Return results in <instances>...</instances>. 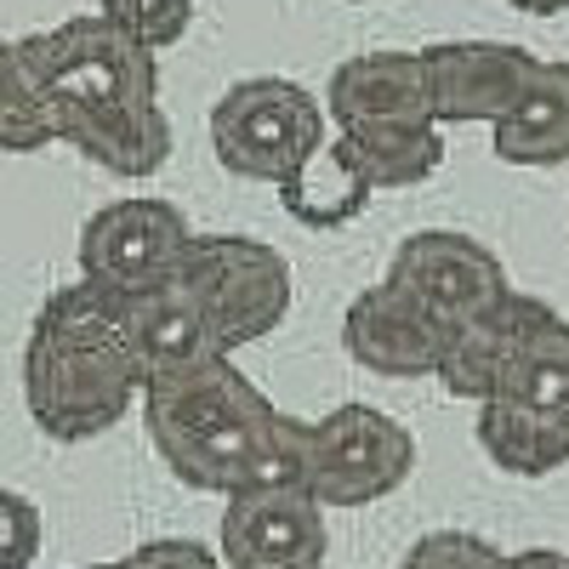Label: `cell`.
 Instances as JSON below:
<instances>
[{"label": "cell", "mask_w": 569, "mask_h": 569, "mask_svg": "<svg viewBox=\"0 0 569 569\" xmlns=\"http://www.w3.org/2000/svg\"><path fill=\"white\" fill-rule=\"evenodd\" d=\"M80 569H120V558L114 563H80Z\"/></svg>", "instance_id": "cell-27"}, {"label": "cell", "mask_w": 569, "mask_h": 569, "mask_svg": "<svg viewBox=\"0 0 569 569\" xmlns=\"http://www.w3.org/2000/svg\"><path fill=\"white\" fill-rule=\"evenodd\" d=\"M370 194H376V182L365 177L353 149L342 137H330L325 149L279 188V206H284V217H297L302 228H348L353 217H365Z\"/></svg>", "instance_id": "cell-16"}, {"label": "cell", "mask_w": 569, "mask_h": 569, "mask_svg": "<svg viewBox=\"0 0 569 569\" xmlns=\"http://www.w3.org/2000/svg\"><path fill=\"white\" fill-rule=\"evenodd\" d=\"M149 370H142L126 297L91 279H74L46 297L29 325L23 348V399L46 439L86 445L142 405Z\"/></svg>", "instance_id": "cell-3"}, {"label": "cell", "mask_w": 569, "mask_h": 569, "mask_svg": "<svg viewBox=\"0 0 569 569\" xmlns=\"http://www.w3.org/2000/svg\"><path fill=\"white\" fill-rule=\"evenodd\" d=\"M46 541V518L23 490H0V569H29Z\"/></svg>", "instance_id": "cell-23"}, {"label": "cell", "mask_w": 569, "mask_h": 569, "mask_svg": "<svg viewBox=\"0 0 569 569\" xmlns=\"http://www.w3.org/2000/svg\"><path fill=\"white\" fill-rule=\"evenodd\" d=\"M217 552L228 569H319L330 552L325 501L308 485H268L228 496Z\"/></svg>", "instance_id": "cell-8"}, {"label": "cell", "mask_w": 569, "mask_h": 569, "mask_svg": "<svg viewBox=\"0 0 569 569\" xmlns=\"http://www.w3.org/2000/svg\"><path fill=\"white\" fill-rule=\"evenodd\" d=\"M12 52L34 69L63 114V142L114 177H149L171 160V120L160 109V63L103 12L18 34Z\"/></svg>", "instance_id": "cell-2"}, {"label": "cell", "mask_w": 569, "mask_h": 569, "mask_svg": "<svg viewBox=\"0 0 569 569\" xmlns=\"http://www.w3.org/2000/svg\"><path fill=\"white\" fill-rule=\"evenodd\" d=\"M63 142V114L52 103V91L34 80V69L12 52H0V149L7 154H34Z\"/></svg>", "instance_id": "cell-19"}, {"label": "cell", "mask_w": 569, "mask_h": 569, "mask_svg": "<svg viewBox=\"0 0 569 569\" xmlns=\"http://www.w3.org/2000/svg\"><path fill=\"white\" fill-rule=\"evenodd\" d=\"M365 177L376 182V194L388 188H416L445 166V131L439 120H416V126H365V131H337Z\"/></svg>", "instance_id": "cell-18"}, {"label": "cell", "mask_w": 569, "mask_h": 569, "mask_svg": "<svg viewBox=\"0 0 569 569\" xmlns=\"http://www.w3.org/2000/svg\"><path fill=\"white\" fill-rule=\"evenodd\" d=\"M507 7L525 18H558V12H569V0H507Z\"/></svg>", "instance_id": "cell-26"}, {"label": "cell", "mask_w": 569, "mask_h": 569, "mask_svg": "<svg viewBox=\"0 0 569 569\" xmlns=\"http://www.w3.org/2000/svg\"><path fill=\"white\" fill-rule=\"evenodd\" d=\"M126 313H131V337H137V353H142V370L154 376H177L188 365H206L217 353H228L217 342V325L206 313V302L188 291V284L171 273L166 284L142 297H126Z\"/></svg>", "instance_id": "cell-14"}, {"label": "cell", "mask_w": 569, "mask_h": 569, "mask_svg": "<svg viewBox=\"0 0 569 569\" xmlns=\"http://www.w3.org/2000/svg\"><path fill=\"white\" fill-rule=\"evenodd\" d=\"M416 472V439L376 405H337L313 421L302 485L325 507H370Z\"/></svg>", "instance_id": "cell-6"}, {"label": "cell", "mask_w": 569, "mask_h": 569, "mask_svg": "<svg viewBox=\"0 0 569 569\" xmlns=\"http://www.w3.org/2000/svg\"><path fill=\"white\" fill-rule=\"evenodd\" d=\"M188 240L194 228L171 200H114L80 228V279L114 297H142L177 273Z\"/></svg>", "instance_id": "cell-7"}, {"label": "cell", "mask_w": 569, "mask_h": 569, "mask_svg": "<svg viewBox=\"0 0 569 569\" xmlns=\"http://www.w3.org/2000/svg\"><path fill=\"white\" fill-rule=\"evenodd\" d=\"M501 399H518V405H530V410H541V416L569 427V319L563 313L530 342V353L518 359Z\"/></svg>", "instance_id": "cell-20"}, {"label": "cell", "mask_w": 569, "mask_h": 569, "mask_svg": "<svg viewBox=\"0 0 569 569\" xmlns=\"http://www.w3.org/2000/svg\"><path fill=\"white\" fill-rule=\"evenodd\" d=\"M450 337L456 330L421 308L405 284L382 279L359 291L342 313V348L359 370L370 376H388V382H410V376H439L445 370V353H450Z\"/></svg>", "instance_id": "cell-10"}, {"label": "cell", "mask_w": 569, "mask_h": 569, "mask_svg": "<svg viewBox=\"0 0 569 569\" xmlns=\"http://www.w3.org/2000/svg\"><path fill=\"white\" fill-rule=\"evenodd\" d=\"M325 109H330L337 131L439 120L421 52H359V58L337 63L325 80Z\"/></svg>", "instance_id": "cell-13"}, {"label": "cell", "mask_w": 569, "mask_h": 569, "mask_svg": "<svg viewBox=\"0 0 569 569\" xmlns=\"http://www.w3.org/2000/svg\"><path fill=\"white\" fill-rule=\"evenodd\" d=\"M512 569H569V552H558V547H525V552H512Z\"/></svg>", "instance_id": "cell-25"}, {"label": "cell", "mask_w": 569, "mask_h": 569, "mask_svg": "<svg viewBox=\"0 0 569 569\" xmlns=\"http://www.w3.org/2000/svg\"><path fill=\"white\" fill-rule=\"evenodd\" d=\"M142 427L171 479L211 496H246L268 485H302L313 421L279 410L251 376L217 353L142 388Z\"/></svg>", "instance_id": "cell-1"}, {"label": "cell", "mask_w": 569, "mask_h": 569, "mask_svg": "<svg viewBox=\"0 0 569 569\" xmlns=\"http://www.w3.org/2000/svg\"><path fill=\"white\" fill-rule=\"evenodd\" d=\"M421 63L439 126H496L541 69V58L512 40H439L421 46Z\"/></svg>", "instance_id": "cell-11"}, {"label": "cell", "mask_w": 569, "mask_h": 569, "mask_svg": "<svg viewBox=\"0 0 569 569\" xmlns=\"http://www.w3.org/2000/svg\"><path fill=\"white\" fill-rule=\"evenodd\" d=\"M120 569H228L222 552H211L206 541H188V536H154L120 558Z\"/></svg>", "instance_id": "cell-24"}, {"label": "cell", "mask_w": 569, "mask_h": 569, "mask_svg": "<svg viewBox=\"0 0 569 569\" xmlns=\"http://www.w3.org/2000/svg\"><path fill=\"white\" fill-rule=\"evenodd\" d=\"M177 279L206 302L217 342L228 353H240L284 325L291 313V262L273 246L251 240V233H194L177 262Z\"/></svg>", "instance_id": "cell-5"}, {"label": "cell", "mask_w": 569, "mask_h": 569, "mask_svg": "<svg viewBox=\"0 0 569 569\" xmlns=\"http://www.w3.org/2000/svg\"><path fill=\"white\" fill-rule=\"evenodd\" d=\"M490 149H496V160L525 166V171L569 166V63L536 69L525 98L490 126Z\"/></svg>", "instance_id": "cell-15"}, {"label": "cell", "mask_w": 569, "mask_h": 569, "mask_svg": "<svg viewBox=\"0 0 569 569\" xmlns=\"http://www.w3.org/2000/svg\"><path fill=\"white\" fill-rule=\"evenodd\" d=\"M98 12L131 40H142L149 52H166L194 29V0H98Z\"/></svg>", "instance_id": "cell-21"}, {"label": "cell", "mask_w": 569, "mask_h": 569, "mask_svg": "<svg viewBox=\"0 0 569 569\" xmlns=\"http://www.w3.org/2000/svg\"><path fill=\"white\" fill-rule=\"evenodd\" d=\"M479 450L512 479H547L569 467V427L518 399H490L479 405Z\"/></svg>", "instance_id": "cell-17"}, {"label": "cell", "mask_w": 569, "mask_h": 569, "mask_svg": "<svg viewBox=\"0 0 569 569\" xmlns=\"http://www.w3.org/2000/svg\"><path fill=\"white\" fill-rule=\"evenodd\" d=\"M399 569H512V552L490 547L472 530H427L421 541H410Z\"/></svg>", "instance_id": "cell-22"}, {"label": "cell", "mask_w": 569, "mask_h": 569, "mask_svg": "<svg viewBox=\"0 0 569 569\" xmlns=\"http://www.w3.org/2000/svg\"><path fill=\"white\" fill-rule=\"evenodd\" d=\"M388 279L405 284L421 308H433L450 330L479 319L485 308H496L512 291L501 257L485 240L456 233V228H421V233H410V240H399V251L388 262Z\"/></svg>", "instance_id": "cell-9"}, {"label": "cell", "mask_w": 569, "mask_h": 569, "mask_svg": "<svg viewBox=\"0 0 569 569\" xmlns=\"http://www.w3.org/2000/svg\"><path fill=\"white\" fill-rule=\"evenodd\" d=\"M558 319L552 302L530 297V291H507L496 308H485L479 319L456 325L450 337V353H445V370L439 382L450 399H472V405H490L501 399V388L512 382L518 359L530 353V342Z\"/></svg>", "instance_id": "cell-12"}, {"label": "cell", "mask_w": 569, "mask_h": 569, "mask_svg": "<svg viewBox=\"0 0 569 569\" xmlns=\"http://www.w3.org/2000/svg\"><path fill=\"white\" fill-rule=\"evenodd\" d=\"M330 142V109L302 80L251 74L211 103V149L222 171L284 188Z\"/></svg>", "instance_id": "cell-4"}]
</instances>
